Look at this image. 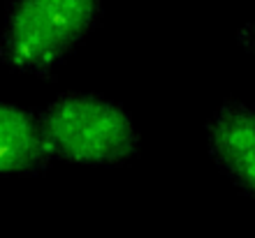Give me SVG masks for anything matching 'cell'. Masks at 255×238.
<instances>
[{
  "label": "cell",
  "mask_w": 255,
  "mask_h": 238,
  "mask_svg": "<svg viewBox=\"0 0 255 238\" xmlns=\"http://www.w3.org/2000/svg\"><path fill=\"white\" fill-rule=\"evenodd\" d=\"M102 9V0H9L0 60L12 72L56 79V67L100 26Z\"/></svg>",
  "instance_id": "6da1fadb"
},
{
  "label": "cell",
  "mask_w": 255,
  "mask_h": 238,
  "mask_svg": "<svg viewBox=\"0 0 255 238\" xmlns=\"http://www.w3.org/2000/svg\"><path fill=\"white\" fill-rule=\"evenodd\" d=\"M56 159L81 166H123L139 151V130L123 104L67 90L40 111Z\"/></svg>",
  "instance_id": "7a4b0ae2"
},
{
  "label": "cell",
  "mask_w": 255,
  "mask_h": 238,
  "mask_svg": "<svg viewBox=\"0 0 255 238\" xmlns=\"http://www.w3.org/2000/svg\"><path fill=\"white\" fill-rule=\"evenodd\" d=\"M207 151L216 169L255 201V104L225 99L207 123Z\"/></svg>",
  "instance_id": "3957f363"
},
{
  "label": "cell",
  "mask_w": 255,
  "mask_h": 238,
  "mask_svg": "<svg viewBox=\"0 0 255 238\" xmlns=\"http://www.w3.org/2000/svg\"><path fill=\"white\" fill-rule=\"evenodd\" d=\"M54 159L40 113L0 102V176H42Z\"/></svg>",
  "instance_id": "277c9868"
},
{
  "label": "cell",
  "mask_w": 255,
  "mask_h": 238,
  "mask_svg": "<svg viewBox=\"0 0 255 238\" xmlns=\"http://www.w3.org/2000/svg\"><path fill=\"white\" fill-rule=\"evenodd\" d=\"M237 44L255 58V21H251V23H246V26L237 30Z\"/></svg>",
  "instance_id": "5b68a950"
}]
</instances>
